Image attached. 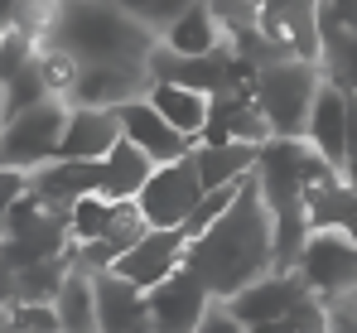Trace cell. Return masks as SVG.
Segmentation results:
<instances>
[{"label": "cell", "instance_id": "obj_2", "mask_svg": "<svg viewBox=\"0 0 357 333\" xmlns=\"http://www.w3.org/2000/svg\"><path fill=\"white\" fill-rule=\"evenodd\" d=\"M77 68L87 63H145L155 49V34L126 20L112 0H59L49 39Z\"/></svg>", "mask_w": 357, "mask_h": 333}, {"label": "cell", "instance_id": "obj_25", "mask_svg": "<svg viewBox=\"0 0 357 333\" xmlns=\"http://www.w3.org/2000/svg\"><path fill=\"white\" fill-rule=\"evenodd\" d=\"M237 188H241V179H237V184H222V188H203V193H198V203L188 208V218L178 222V237H183V242L203 237V232H208L213 222H218L222 213H227V208H232Z\"/></svg>", "mask_w": 357, "mask_h": 333}, {"label": "cell", "instance_id": "obj_16", "mask_svg": "<svg viewBox=\"0 0 357 333\" xmlns=\"http://www.w3.org/2000/svg\"><path fill=\"white\" fill-rule=\"evenodd\" d=\"M155 44L165 54H178V58H208V54H222L227 49V34L218 29L208 0H188L174 20L155 34Z\"/></svg>", "mask_w": 357, "mask_h": 333}, {"label": "cell", "instance_id": "obj_5", "mask_svg": "<svg viewBox=\"0 0 357 333\" xmlns=\"http://www.w3.org/2000/svg\"><path fill=\"white\" fill-rule=\"evenodd\" d=\"M63 102H39V107L20 111L0 126V169H20V174H34L39 165L54 160L63 135Z\"/></svg>", "mask_w": 357, "mask_h": 333}, {"label": "cell", "instance_id": "obj_20", "mask_svg": "<svg viewBox=\"0 0 357 333\" xmlns=\"http://www.w3.org/2000/svg\"><path fill=\"white\" fill-rule=\"evenodd\" d=\"M97 165H102V188H97V193H102L107 203H130V198L145 188L150 169H155L135 145H126V140H116Z\"/></svg>", "mask_w": 357, "mask_h": 333}, {"label": "cell", "instance_id": "obj_7", "mask_svg": "<svg viewBox=\"0 0 357 333\" xmlns=\"http://www.w3.org/2000/svg\"><path fill=\"white\" fill-rule=\"evenodd\" d=\"M314 295L299 285L295 271H271V276L251 280L246 290H237L232 299H222L227 309H232V319H237L246 333H261L271 329V324H280V319H290L299 304H309Z\"/></svg>", "mask_w": 357, "mask_h": 333}, {"label": "cell", "instance_id": "obj_23", "mask_svg": "<svg viewBox=\"0 0 357 333\" xmlns=\"http://www.w3.org/2000/svg\"><path fill=\"white\" fill-rule=\"evenodd\" d=\"M112 208H116V203H107L102 193H82V198L63 213L68 242H73V246H82V242H102V237H107V222H112Z\"/></svg>", "mask_w": 357, "mask_h": 333}, {"label": "cell", "instance_id": "obj_12", "mask_svg": "<svg viewBox=\"0 0 357 333\" xmlns=\"http://www.w3.org/2000/svg\"><path fill=\"white\" fill-rule=\"evenodd\" d=\"M304 145L338 174L348 169V92H338L333 82H319V92H314V107L304 121Z\"/></svg>", "mask_w": 357, "mask_h": 333}, {"label": "cell", "instance_id": "obj_27", "mask_svg": "<svg viewBox=\"0 0 357 333\" xmlns=\"http://www.w3.org/2000/svg\"><path fill=\"white\" fill-rule=\"evenodd\" d=\"M314 29H319V44L357 34V0H314Z\"/></svg>", "mask_w": 357, "mask_h": 333}, {"label": "cell", "instance_id": "obj_9", "mask_svg": "<svg viewBox=\"0 0 357 333\" xmlns=\"http://www.w3.org/2000/svg\"><path fill=\"white\" fill-rule=\"evenodd\" d=\"M145 63H87L77 68V82L68 92L63 107H92V111H112L130 97H145Z\"/></svg>", "mask_w": 357, "mask_h": 333}, {"label": "cell", "instance_id": "obj_6", "mask_svg": "<svg viewBox=\"0 0 357 333\" xmlns=\"http://www.w3.org/2000/svg\"><path fill=\"white\" fill-rule=\"evenodd\" d=\"M198 193H203V184H198L193 155H183V160H169V165L150 169L145 188L130 203L140 208L145 227H178V222L188 218V208L198 203Z\"/></svg>", "mask_w": 357, "mask_h": 333}, {"label": "cell", "instance_id": "obj_1", "mask_svg": "<svg viewBox=\"0 0 357 333\" xmlns=\"http://www.w3.org/2000/svg\"><path fill=\"white\" fill-rule=\"evenodd\" d=\"M183 271L208 290V299H232L251 280L271 276V208L256 174L241 179L232 208L183 246Z\"/></svg>", "mask_w": 357, "mask_h": 333}, {"label": "cell", "instance_id": "obj_36", "mask_svg": "<svg viewBox=\"0 0 357 333\" xmlns=\"http://www.w3.org/2000/svg\"><path fill=\"white\" fill-rule=\"evenodd\" d=\"M0 126H5V111H0Z\"/></svg>", "mask_w": 357, "mask_h": 333}, {"label": "cell", "instance_id": "obj_33", "mask_svg": "<svg viewBox=\"0 0 357 333\" xmlns=\"http://www.w3.org/2000/svg\"><path fill=\"white\" fill-rule=\"evenodd\" d=\"M24 188H29V174H20V169H0V222H5V213L24 198Z\"/></svg>", "mask_w": 357, "mask_h": 333}, {"label": "cell", "instance_id": "obj_10", "mask_svg": "<svg viewBox=\"0 0 357 333\" xmlns=\"http://www.w3.org/2000/svg\"><path fill=\"white\" fill-rule=\"evenodd\" d=\"M208 290L178 266L169 280H160L155 290H145V309H150V333H193L203 309H208Z\"/></svg>", "mask_w": 357, "mask_h": 333}, {"label": "cell", "instance_id": "obj_28", "mask_svg": "<svg viewBox=\"0 0 357 333\" xmlns=\"http://www.w3.org/2000/svg\"><path fill=\"white\" fill-rule=\"evenodd\" d=\"M208 10H213L218 29H222L227 39H237V34H246V29H256L266 0H208Z\"/></svg>", "mask_w": 357, "mask_h": 333}, {"label": "cell", "instance_id": "obj_21", "mask_svg": "<svg viewBox=\"0 0 357 333\" xmlns=\"http://www.w3.org/2000/svg\"><path fill=\"white\" fill-rule=\"evenodd\" d=\"M261 160V145H193V169L203 188H222L246 179Z\"/></svg>", "mask_w": 357, "mask_h": 333}, {"label": "cell", "instance_id": "obj_17", "mask_svg": "<svg viewBox=\"0 0 357 333\" xmlns=\"http://www.w3.org/2000/svg\"><path fill=\"white\" fill-rule=\"evenodd\" d=\"M92 304H97V333H150L145 295L112 271L92 276Z\"/></svg>", "mask_w": 357, "mask_h": 333}, {"label": "cell", "instance_id": "obj_24", "mask_svg": "<svg viewBox=\"0 0 357 333\" xmlns=\"http://www.w3.org/2000/svg\"><path fill=\"white\" fill-rule=\"evenodd\" d=\"M319 73H324V82H333L338 92L357 97V34L324 39V44H319Z\"/></svg>", "mask_w": 357, "mask_h": 333}, {"label": "cell", "instance_id": "obj_31", "mask_svg": "<svg viewBox=\"0 0 357 333\" xmlns=\"http://www.w3.org/2000/svg\"><path fill=\"white\" fill-rule=\"evenodd\" d=\"M324 333H357V295L324 304Z\"/></svg>", "mask_w": 357, "mask_h": 333}, {"label": "cell", "instance_id": "obj_11", "mask_svg": "<svg viewBox=\"0 0 357 333\" xmlns=\"http://www.w3.org/2000/svg\"><path fill=\"white\" fill-rule=\"evenodd\" d=\"M112 116H116L121 140H126V145H135L150 165H169V160L193 155V145H188L178 131H169V126L150 111V102H145V97H130V102L112 107Z\"/></svg>", "mask_w": 357, "mask_h": 333}, {"label": "cell", "instance_id": "obj_34", "mask_svg": "<svg viewBox=\"0 0 357 333\" xmlns=\"http://www.w3.org/2000/svg\"><path fill=\"white\" fill-rule=\"evenodd\" d=\"M10 304H15V271L0 261V314H5Z\"/></svg>", "mask_w": 357, "mask_h": 333}, {"label": "cell", "instance_id": "obj_3", "mask_svg": "<svg viewBox=\"0 0 357 333\" xmlns=\"http://www.w3.org/2000/svg\"><path fill=\"white\" fill-rule=\"evenodd\" d=\"M319 82H324L319 63H304V58H280L256 73V111L266 116L271 140H304V121Z\"/></svg>", "mask_w": 357, "mask_h": 333}, {"label": "cell", "instance_id": "obj_18", "mask_svg": "<svg viewBox=\"0 0 357 333\" xmlns=\"http://www.w3.org/2000/svg\"><path fill=\"white\" fill-rule=\"evenodd\" d=\"M116 140H121V131H116V116H112V111L68 107L54 160H87V165H97V160H102Z\"/></svg>", "mask_w": 357, "mask_h": 333}, {"label": "cell", "instance_id": "obj_30", "mask_svg": "<svg viewBox=\"0 0 357 333\" xmlns=\"http://www.w3.org/2000/svg\"><path fill=\"white\" fill-rule=\"evenodd\" d=\"M112 5H116L126 20H135L140 29H150V34H155V29H165V24L174 20L188 0H112Z\"/></svg>", "mask_w": 357, "mask_h": 333}, {"label": "cell", "instance_id": "obj_14", "mask_svg": "<svg viewBox=\"0 0 357 333\" xmlns=\"http://www.w3.org/2000/svg\"><path fill=\"white\" fill-rule=\"evenodd\" d=\"M266 140H271V126L256 111V102L232 97V92H218L208 102V126L198 145H266Z\"/></svg>", "mask_w": 357, "mask_h": 333}, {"label": "cell", "instance_id": "obj_8", "mask_svg": "<svg viewBox=\"0 0 357 333\" xmlns=\"http://www.w3.org/2000/svg\"><path fill=\"white\" fill-rule=\"evenodd\" d=\"M183 237H178V227H150L135 246H126L116 261H112V276H121L126 285H135L140 295L145 290H155L160 280H169L183 266Z\"/></svg>", "mask_w": 357, "mask_h": 333}, {"label": "cell", "instance_id": "obj_26", "mask_svg": "<svg viewBox=\"0 0 357 333\" xmlns=\"http://www.w3.org/2000/svg\"><path fill=\"white\" fill-rule=\"evenodd\" d=\"M34 73H39V82H44V92L54 97V102H68V92H73V82H77V63L54 49V44H39L34 49Z\"/></svg>", "mask_w": 357, "mask_h": 333}, {"label": "cell", "instance_id": "obj_29", "mask_svg": "<svg viewBox=\"0 0 357 333\" xmlns=\"http://www.w3.org/2000/svg\"><path fill=\"white\" fill-rule=\"evenodd\" d=\"M145 232H150V227H145V218H140V208H135V203H116L102 242L112 246V256H121V251H126V246H135Z\"/></svg>", "mask_w": 357, "mask_h": 333}, {"label": "cell", "instance_id": "obj_19", "mask_svg": "<svg viewBox=\"0 0 357 333\" xmlns=\"http://www.w3.org/2000/svg\"><path fill=\"white\" fill-rule=\"evenodd\" d=\"M145 102L150 111L178 131L188 145H198V135H203V126H208V102L213 97H203V92H188V87H174V82H145Z\"/></svg>", "mask_w": 357, "mask_h": 333}, {"label": "cell", "instance_id": "obj_22", "mask_svg": "<svg viewBox=\"0 0 357 333\" xmlns=\"http://www.w3.org/2000/svg\"><path fill=\"white\" fill-rule=\"evenodd\" d=\"M54 319H59V333H97L92 276H82V271H73V266H68L59 295H54Z\"/></svg>", "mask_w": 357, "mask_h": 333}, {"label": "cell", "instance_id": "obj_13", "mask_svg": "<svg viewBox=\"0 0 357 333\" xmlns=\"http://www.w3.org/2000/svg\"><path fill=\"white\" fill-rule=\"evenodd\" d=\"M97 188H102V165H87V160H49L29 174V193L59 218L82 193H97Z\"/></svg>", "mask_w": 357, "mask_h": 333}, {"label": "cell", "instance_id": "obj_15", "mask_svg": "<svg viewBox=\"0 0 357 333\" xmlns=\"http://www.w3.org/2000/svg\"><path fill=\"white\" fill-rule=\"evenodd\" d=\"M227 58H232L227 49L208 54V58H178L155 44L150 58H145V77L150 82H174V87H188V92H203V97H218L227 87Z\"/></svg>", "mask_w": 357, "mask_h": 333}, {"label": "cell", "instance_id": "obj_4", "mask_svg": "<svg viewBox=\"0 0 357 333\" xmlns=\"http://www.w3.org/2000/svg\"><path fill=\"white\" fill-rule=\"evenodd\" d=\"M295 276L319 304L357 295V242L348 232H309L299 246Z\"/></svg>", "mask_w": 357, "mask_h": 333}, {"label": "cell", "instance_id": "obj_32", "mask_svg": "<svg viewBox=\"0 0 357 333\" xmlns=\"http://www.w3.org/2000/svg\"><path fill=\"white\" fill-rule=\"evenodd\" d=\"M193 333H246V329L232 319V309H227L222 299H213V304L203 309V319H198V329H193Z\"/></svg>", "mask_w": 357, "mask_h": 333}, {"label": "cell", "instance_id": "obj_35", "mask_svg": "<svg viewBox=\"0 0 357 333\" xmlns=\"http://www.w3.org/2000/svg\"><path fill=\"white\" fill-rule=\"evenodd\" d=\"M20 5H24V0H0V34H10V29H15V20H20Z\"/></svg>", "mask_w": 357, "mask_h": 333}]
</instances>
